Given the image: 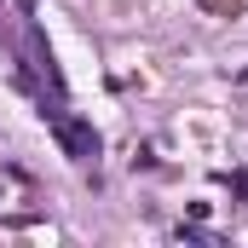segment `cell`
Here are the masks:
<instances>
[{"label": "cell", "mask_w": 248, "mask_h": 248, "mask_svg": "<svg viewBox=\"0 0 248 248\" xmlns=\"http://www.w3.org/2000/svg\"><path fill=\"white\" fill-rule=\"evenodd\" d=\"M17 6H23V17H35V0H17Z\"/></svg>", "instance_id": "3"}, {"label": "cell", "mask_w": 248, "mask_h": 248, "mask_svg": "<svg viewBox=\"0 0 248 248\" xmlns=\"http://www.w3.org/2000/svg\"><path fill=\"white\" fill-rule=\"evenodd\" d=\"M52 139H58V150L69 162H93L98 156V133H93V122H81V116L52 110Z\"/></svg>", "instance_id": "1"}, {"label": "cell", "mask_w": 248, "mask_h": 248, "mask_svg": "<svg viewBox=\"0 0 248 248\" xmlns=\"http://www.w3.org/2000/svg\"><path fill=\"white\" fill-rule=\"evenodd\" d=\"M231 185H237V196H248V173H237V179H231Z\"/></svg>", "instance_id": "2"}]
</instances>
